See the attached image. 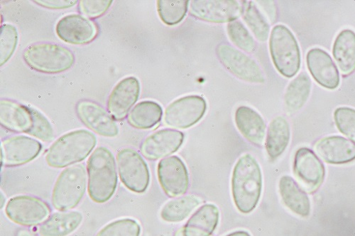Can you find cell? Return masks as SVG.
Masks as SVG:
<instances>
[{
  "label": "cell",
  "instance_id": "cell-1",
  "mask_svg": "<svg viewBox=\"0 0 355 236\" xmlns=\"http://www.w3.org/2000/svg\"><path fill=\"white\" fill-rule=\"evenodd\" d=\"M262 191V174L256 159L250 154L236 162L232 176V194L236 208L250 214L258 204Z\"/></svg>",
  "mask_w": 355,
  "mask_h": 236
},
{
  "label": "cell",
  "instance_id": "cell-2",
  "mask_svg": "<svg viewBox=\"0 0 355 236\" xmlns=\"http://www.w3.org/2000/svg\"><path fill=\"white\" fill-rule=\"evenodd\" d=\"M89 197L96 203L108 201L117 187V173L115 158L107 147L96 149L87 165Z\"/></svg>",
  "mask_w": 355,
  "mask_h": 236
},
{
  "label": "cell",
  "instance_id": "cell-3",
  "mask_svg": "<svg viewBox=\"0 0 355 236\" xmlns=\"http://www.w3.org/2000/svg\"><path fill=\"white\" fill-rule=\"evenodd\" d=\"M97 138L90 131L80 129L58 138L46 154L47 164L53 168H65L85 160L95 149Z\"/></svg>",
  "mask_w": 355,
  "mask_h": 236
},
{
  "label": "cell",
  "instance_id": "cell-4",
  "mask_svg": "<svg viewBox=\"0 0 355 236\" xmlns=\"http://www.w3.org/2000/svg\"><path fill=\"white\" fill-rule=\"evenodd\" d=\"M25 63L33 70L47 74L64 73L75 64V55L68 48L51 43L29 46L23 54Z\"/></svg>",
  "mask_w": 355,
  "mask_h": 236
},
{
  "label": "cell",
  "instance_id": "cell-5",
  "mask_svg": "<svg viewBox=\"0 0 355 236\" xmlns=\"http://www.w3.org/2000/svg\"><path fill=\"white\" fill-rule=\"evenodd\" d=\"M270 50L273 64L281 75L292 78L299 73L302 64L300 48L287 26L278 24L272 28Z\"/></svg>",
  "mask_w": 355,
  "mask_h": 236
},
{
  "label": "cell",
  "instance_id": "cell-6",
  "mask_svg": "<svg viewBox=\"0 0 355 236\" xmlns=\"http://www.w3.org/2000/svg\"><path fill=\"white\" fill-rule=\"evenodd\" d=\"M87 188V172L83 163L64 169L58 176L52 192V204L59 212L70 211L79 204Z\"/></svg>",
  "mask_w": 355,
  "mask_h": 236
},
{
  "label": "cell",
  "instance_id": "cell-7",
  "mask_svg": "<svg viewBox=\"0 0 355 236\" xmlns=\"http://www.w3.org/2000/svg\"><path fill=\"white\" fill-rule=\"evenodd\" d=\"M116 163L121 181L127 189L137 194L146 191L150 183V172L137 152L131 149L120 151Z\"/></svg>",
  "mask_w": 355,
  "mask_h": 236
},
{
  "label": "cell",
  "instance_id": "cell-8",
  "mask_svg": "<svg viewBox=\"0 0 355 236\" xmlns=\"http://www.w3.org/2000/svg\"><path fill=\"white\" fill-rule=\"evenodd\" d=\"M51 212L46 202L28 195L10 199L6 208V214L12 222L26 227L42 224L50 217Z\"/></svg>",
  "mask_w": 355,
  "mask_h": 236
},
{
  "label": "cell",
  "instance_id": "cell-9",
  "mask_svg": "<svg viewBox=\"0 0 355 236\" xmlns=\"http://www.w3.org/2000/svg\"><path fill=\"white\" fill-rule=\"evenodd\" d=\"M207 110L205 99L189 96L171 103L164 113L165 124L173 129H187L198 123Z\"/></svg>",
  "mask_w": 355,
  "mask_h": 236
},
{
  "label": "cell",
  "instance_id": "cell-10",
  "mask_svg": "<svg viewBox=\"0 0 355 236\" xmlns=\"http://www.w3.org/2000/svg\"><path fill=\"white\" fill-rule=\"evenodd\" d=\"M216 53L222 64L234 76L252 83H263L259 66L249 56L227 44L218 46Z\"/></svg>",
  "mask_w": 355,
  "mask_h": 236
},
{
  "label": "cell",
  "instance_id": "cell-11",
  "mask_svg": "<svg viewBox=\"0 0 355 236\" xmlns=\"http://www.w3.org/2000/svg\"><path fill=\"white\" fill-rule=\"evenodd\" d=\"M190 14L202 21L229 24L243 15V6L235 0H193Z\"/></svg>",
  "mask_w": 355,
  "mask_h": 236
},
{
  "label": "cell",
  "instance_id": "cell-12",
  "mask_svg": "<svg viewBox=\"0 0 355 236\" xmlns=\"http://www.w3.org/2000/svg\"><path fill=\"white\" fill-rule=\"evenodd\" d=\"M159 183L164 192L173 198L185 194L189 188V174L185 163L176 156L162 159L158 164Z\"/></svg>",
  "mask_w": 355,
  "mask_h": 236
},
{
  "label": "cell",
  "instance_id": "cell-13",
  "mask_svg": "<svg viewBox=\"0 0 355 236\" xmlns=\"http://www.w3.org/2000/svg\"><path fill=\"white\" fill-rule=\"evenodd\" d=\"M42 144L33 138L17 135L1 143V164L4 167H17L32 162L41 154Z\"/></svg>",
  "mask_w": 355,
  "mask_h": 236
},
{
  "label": "cell",
  "instance_id": "cell-14",
  "mask_svg": "<svg viewBox=\"0 0 355 236\" xmlns=\"http://www.w3.org/2000/svg\"><path fill=\"white\" fill-rule=\"evenodd\" d=\"M76 114L81 122L94 133L108 138L119 134V128L108 111L91 100H81L76 105Z\"/></svg>",
  "mask_w": 355,
  "mask_h": 236
},
{
  "label": "cell",
  "instance_id": "cell-15",
  "mask_svg": "<svg viewBox=\"0 0 355 236\" xmlns=\"http://www.w3.org/2000/svg\"><path fill=\"white\" fill-rule=\"evenodd\" d=\"M55 33L59 39L72 45H86L98 35L96 24L83 15H67L56 24Z\"/></svg>",
  "mask_w": 355,
  "mask_h": 236
},
{
  "label": "cell",
  "instance_id": "cell-16",
  "mask_svg": "<svg viewBox=\"0 0 355 236\" xmlns=\"http://www.w3.org/2000/svg\"><path fill=\"white\" fill-rule=\"evenodd\" d=\"M140 89V82L134 76L125 78L114 87L108 98L107 108L115 121L125 119L139 98Z\"/></svg>",
  "mask_w": 355,
  "mask_h": 236
},
{
  "label": "cell",
  "instance_id": "cell-17",
  "mask_svg": "<svg viewBox=\"0 0 355 236\" xmlns=\"http://www.w3.org/2000/svg\"><path fill=\"white\" fill-rule=\"evenodd\" d=\"M184 140L183 132L165 129L144 140L140 146L141 155L147 160L157 161L179 151Z\"/></svg>",
  "mask_w": 355,
  "mask_h": 236
},
{
  "label": "cell",
  "instance_id": "cell-18",
  "mask_svg": "<svg viewBox=\"0 0 355 236\" xmlns=\"http://www.w3.org/2000/svg\"><path fill=\"white\" fill-rule=\"evenodd\" d=\"M293 167L295 178L309 192L316 191L322 185L324 167L315 154L307 147H301L295 153Z\"/></svg>",
  "mask_w": 355,
  "mask_h": 236
},
{
  "label": "cell",
  "instance_id": "cell-19",
  "mask_svg": "<svg viewBox=\"0 0 355 236\" xmlns=\"http://www.w3.org/2000/svg\"><path fill=\"white\" fill-rule=\"evenodd\" d=\"M306 64L315 82L329 90H336L340 79L338 69L331 56L319 48L311 49L306 55Z\"/></svg>",
  "mask_w": 355,
  "mask_h": 236
},
{
  "label": "cell",
  "instance_id": "cell-20",
  "mask_svg": "<svg viewBox=\"0 0 355 236\" xmlns=\"http://www.w3.org/2000/svg\"><path fill=\"white\" fill-rule=\"evenodd\" d=\"M315 150L320 158L329 164L342 165L355 161V143L340 136L319 140Z\"/></svg>",
  "mask_w": 355,
  "mask_h": 236
},
{
  "label": "cell",
  "instance_id": "cell-21",
  "mask_svg": "<svg viewBox=\"0 0 355 236\" xmlns=\"http://www.w3.org/2000/svg\"><path fill=\"white\" fill-rule=\"evenodd\" d=\"M0 125L7 130L29 134L34 127L31 109L15 101L0 102Z\"/></svg>",
  "mask_w": 355,
  "mask_h": 236
},
{
  "label": "cell",
  "instance_id": "cell-22",
  "mask_svg": "<svg viewBox=\"0 0 355 236\" xmlns=\"http://www.w3.org/2000/svg\"><path fill=\"white\" fill-rule=\"evenodd\" d=\"M234 121L241 134L249 142L256 146L263 145L266 124L257 111L247 106H241L235 111Z\"/></svg>",
  "mask_w": 355,
  "mask_h": 236
},
{
  "label": "cell",
  "instance_id": "cell-23",
  "mask_svg": "<svg viewBox=\"0 0 355 236\" xmlns=\"http://www.w3.org/2000/svg\"><path fill=\"white\" fill-rule=\"evenodd\" d=\"M279 190L283 202L292 212L302 217L310 215V199L291 176L287 175L282 176Z\"/></svg>",
  "mask_w": 355,
  "mask_h": 236
},
{
  "label": "cell",
  "instance_id": "cell-24",
  "mask_svg": "<svg viewBox=\"0 0 355 236\" xmlns=\"http://www.w3.org/2000/svg\"><path fill=\"white\" fill-rule=\"evenodd\" d=\"M219 210L212 203L201 206L191 217L183 230V236H211L219 221Z\"/></svg>",
  "mask_w": 355,
  "mask_h": 236
},
{
  "label": "cell",
  "instance_id": "cell-25",
  "mask_svg": "<svg viewBox=\"0 0 355 236\" xmlns=\"http://www.w3.org/2000/svg\"><path fill=\"white\" fill-rule=\"evenodd\" d=\"M335 61L343 76L355 71V33L344 29L336 38L333 47Z\"/></svg>",
  "mask_w": 355,
  "mask_h": 236
},
{
  "label": "cell",
  "instance_id": "cell-26",
  "mask_svg": "<svg viewBox=\"0 0 355 236\" xmlns=\"http://www.w3.org/2000/svg\"><path fill=\"white\" fill-rule=\"evenodd\" d=\"M83 219L79 212H60L51 215L40 226L42 236H68L81 224Z\"/></svg>",
  "mask_w": 355,
  "mask_h": 236
},
{
  "label": "cell",
  "instance_id": "cell-27",
  "mask_svg": "<svg viewBox=\"0 0 355 236\" xmlns=\"http://www.w3.org/2000/svg\"><path fill=\"white\" fill-rule=\"evenodd\" d=\"M291 130L288 121L277 116L270 123L266 134L265 147L270 158L275 161L286 151L290 142Z\"/></svg>",
  "mask_w": 355,
  "mask_h": 236
},
{
  "label": "cell",
  "instance_id": "cell-28",
  "mask_svg": "<svg viewBox=\"0 0 355 236\" xmlns=\"http://www.w3.org/2000/svg\"><path fill=\"white\" fill-rule=\"evenodd\" d=\"M163 109L154 101H143L138 103L128 115V123L135 129L139 130L151 129L162 120Z\"/></svg>",
  "mask_w": 355,
  "mask_h": 236
},
{
  "label": "cell",
  "instance_id": "cell-29",
  "mask_svg": "<svg viewBox=\"0 0 355 236\" xmlns=\"http://www.w3.org/2000/svg\"><path fill=\"white\" fill-rule=\"evenodd\" d=\"M311 80L306 72L300 73L289 83L284 96L288 111L295 112L305 105L311 94Z\"/></svg>",
  "mask_w": 355,
  "mask_h": 236
},
{
  "label": "cell",
  "instance_id": "cell-30",
  "mask_svg": "<svg viewBox=\"0 0 355 236\" xmlns=\"http://www.w3.org/2000/svg\"><path fill=\"white\" fill-rule=\"evenodd\" d=\"M200 203V199L193 195L176 198L163 206L161 217L166 222H181L186 219Z\"/></svg>",
  "mask_w": 355,
  "mask_h": 236
},
{
  "label": "cell",
  "instance_id": "cell-31",
  "mask_svg": "<svg viewBox=\"0 0 355 236\" xmlns=\"http://www.w3.org/2000/svg\"><path fill=\"white\" fill-rule=\"evenodd\" d=\"M243 17L257 40L268 41L270 26L264 16L252 1H243Z\"/></svg>",
  "mask_w": 355,
  "mask_h": 236
},
{
  "label": "cell",
  "instance_id": "cell-32",
  "mask_svg": "<svg viewBox=\"0 0 355 236\" xmlns=\"http://www.w3.org/2000/svg\"><path fill=\"white\" fill-rule=\"evenodd\" d=\"M157 11L161 20L168 26L181 23L189 10L188 0H159Z\"/></svg>",
  "mask_w": 355,
  "mask_h": 236
},
{
  "label": "cell",
  "instance_id": "cell-33",
  "mask_svg": "<svg viewBox=\"0 0 355 236\" xmlns=\"http://www.w3.org/2000/svg\"><path fill=\"white\" fill-rule=\"evenodd\" d=\"M17 28L10 24H4L0 28V66L7 64L14 54L18 44Z\"/></svg>",
  "mask_w": 355,
  "mask_h": 236
},
{
  "label": "cell",
  "instance_id": "cell-34",
  "mask_svg": "<svg viewBox=\"0 0 355 236\" xmlns=\"http://www.w3.org/2000/svg\"><path fill=\"white\" fill-rule=\"evenodd\" d=\"M227 31L230 41L238 48L247 53L255 51L256 43L248 28L240 21L229 23Z\"/></svg>",
  "mask_w": 355,
  "mask_h": 236
},
{
  "label": "cell",
  "instance_id": "cell-35",
  "mask_svg": "<svg viewBox=\"0 0 355 236\" xmlns=\"http://www.w3.org/2000/svg\"><path fill=\"white\" fill-rule=\"evenodd\" d=\"M141 227L132 219L113 221L102 228L96 236H140Z\"/></svg>",
  "mask_w": 355,
  "mask_h": 236
},
{
  "label": "cell",
  "instance_id": "cell-36",
  "mask_svg": "<svg viewBox=\"0 0 355 236\" xmlns=\"http://www.w3.org/2000/svg\"><path fill=\"white\" fill-rule=\"evenodd\" d=\"M334 120L338 130L355 143V109L339 107L334 112Z\"/></svg>",
  "mask_w": 355,
  "mask_h": 236
},
{
  "label": "cell",
  "instance_id": "cell-37",
  "mask_svg": "<svg viewBox=\"0 0 355 236\" xmlns=\"http://www.w3.org/2000/svg\"><path fill=\"white\" fill-rule=\"evenodd\" d=\"M34 118V127L28 135L34 136L44 142H51L54 139V132L47 118L38 110L31 108Z\"/></svg>",
  "mask_w": 355,
  "mask_h": 236
},
{
  "label": "cell",
  "instance_id": "cell-38",
  "mask_svg": "<svg viewBox=\"0 0 355 236\" xmlns=\"http://www.w3.org/2000/svg\"><path fill=\"white\" fill-rule=\"evenodd\" d=\"M112 4V0H81L78 11L87 18L96 19L103 16Z\"/></svg>",
  "mask_w": 355,
  "mask_h": 236
},
{
  "label": "cell",
  "instance_id": "cell-39",
  "mask_svg": "<svg viewBox=\"0 0 355 236\" xmlns=\"http://www.w3.org/2000/svg\"><path fill=\"white\" fill-rule=\"evenodd\" d=\"M34 2L40 6L51 10H64L78 3L76 0H37Z\"/></svg>",
  "mask_w": 355,
  "mask_h": 236
},
{
  "label": "cell",
  "instance_id": "cell-40",
  "mask_svg": "<svg viewBox=\"0 0 355 236\" xmlns=\"http://www.w3.org/2000/svg\"><path fill=\"white\" fill-rule=\"evenodd\" d=\"M15 236H37L36 234L26 228L18 229Z\"/></svg>",
  "mask_w": 355,
  "mask_h": 236
},
{
  "label": "cell",
  "instance_id": "cell-41",
  "mask_svg": "<svg viewBox=\"0 0 355 236\" xmlns=\"http://www.w3.org/2000/svg\"><path fill=\"white\" fill-rule=\"evenodd\" d=\"M226 236H251L249 233L244 230H239L232 233Z\"/></svg>",
  "mask_w": 355,
  "mask_h": 236
}]
</instances>
